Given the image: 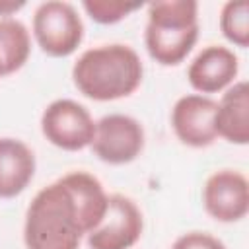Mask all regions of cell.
Here are the masks:
<instances>
[{
  "label": "cell",
  "mask_w": 249,
  "mask_h": 249,
  "mask_svg": "<svg viewBox=\"0 0 249 249\" xmlns=\"http://www.w3.org/2000/svg\"><path fill=\"white\" fill-rule=\"evenodd\" d=\"M35 173L33 152L16 138H0V198L19 195Z\"/></svg>",
  "instance_id": "7c38bea8"
},
{
  "label": "cell",
  "mask_w": 249,
  "mask_h": 249,
  "mask_svg": "<svg viewBox=\"0 0 249 249\" xmlns=\"http://www.w3.org/2000/svg\"><path fill=\"white\" fill-rule=\"evenodd\" d=\"M33 35L49 56H68L84 39V23L72 4L51 0L35 10Z\"/></svg>",
  "instance_id": "277c9868"
},
{
  "label": "cell",
  "mask_w": 249,
  "mask_h": 249,
  "mask_svg": "<svg viewBox=\"0 0 249 249\" xmlns=\"http://www.w3.org/2000/svg\"><path fill=\"white\" fill-rule=\"evenodd\" d=\"M220 29L228 41L245 49L249 45V4L245 0L226 2L220 16Z\"/></svg>",
  "instance_id": "5bb4252c"
},
{
  "label": "cell",
  "mask_w": 249,
  "mask_h": 249,
  "mask_svg": "<svg viewBox=\"0 0 249 249\" xmlns=\"http://www.w3.org/2000/svg\"><path fill=\"white\" fill-rule=\"evenodd\" d=\"M25 6V2H21V0H0V16H10V14H14V12H18V10H21Z\"/></svg>",
  "instance_id": "e0dca14e"
},
{
  "label": "cell",
  "mask_w": 249,
  "mask_h": 249,
  "mask_svg": "<svg viewBox=\"0 0 249 249\" xmlns=\"http://www.w3.org/2000/svg\"><path fill=\"white\" fill-rule=\"evenodd\" d=\"M218 136L231 144L249 142V88L247 82L233 84L220 99L214 117Z\"/></svg>",
  "instance_id": "8fae6325"
},
{
  "label": "cell",
  "mask_w": 249,
  "mask_h": 249,
  "mask_svg": "<svg viewBox=\"0 0 249 249\" xmlns=\"http://www.w3.org/2000/svg\"><path fill=\"white\" fill-rule=\"evenodd\" d=\"M89 146L105 163H128L144 148V128L128 115H105L95 123V134Z\"/></svg>",
  "instance_id": "8992f818"
},
{
  "label": "cell",
  "mask_w": 249,
  "mask_h": 249,
  "mask_svg": "<svg viewBox=\"0 0 249 249\" xmlns=\"http://www.w3.org/2000/svg\"><path fill=\"white\" fill-rule=\"evenodd\" d=\"M41 130L53 146L76 152L91 144L95 123L84 105L72 99H56L43 111Z\"/></svg>",
  "instance_id": "5b68a950"
},
{
  "label": "cell",
  "mask_w": 249,
  "mask_h": 249,
  "mask_svg": "<svg viewBox=\"0 0 249 249\" xmlns=\"http://www.w3.org/2000/svg\"><path fill=\"white\" fill-rule=\"evenodd\" d=\"M196 12L195 0H161L148 6L144 43L156 62L175 66L185 60L198 39Z\"/></svg>",
  "instance_id": "3957f363"
},
{
  "label": "cell",
  "mask_w": 249,
  "mask_h": 249,
  "mask_svg": "<svg viewBox=\"0 0 249 249\" xmlns=\"http://www.w3.org/2000/svg\"><path fill=\"white\" fill-rule=\"evenodd\" d=\"M216 107L218 103L206 95H183L171 111V126L177 138L193 148L210 146L216 138Z\"/></svg>",
  "instance_id": "9c48e42d"
},
{
  "label": "cell",
  "mask_w": 249,
  "mask_h": 249,
  "mask_svg": "<svg viewBox=\"0 0 249 249\" xmlns=\"http://www.w3.org/2000/svg\"><path fill=\"white\" fill-rule=\"evenodd\" d=\"M142 214L124 195H111L101 222L88 233L89 249H128L142 233Z\"/></svg>",
  "instance_id": "52a82bcc"
},
{
  "label": "cell",
  "mask_w": 249,
  "mask_h": 249,
  "mask_svg": "<svg viewBox=\"0 0 249 249\" xmlns=\"http://www.w3.org/2000/svg\"><path fill=\"white\" fill-rule=\"evenodd\" d=\"M202 200L206 212L218 222H237L249 210V185L243 173L222 169L208 177Z\"/></svg>",
  "instance_id": "ba28073f"
},
{
  "label": "cell",
  "mask_w": 249,
  "mask_h": 249,
  "mask_svg": "<svg viewBox=\"0 0 249 249\" xmlns=\"http://www.w3.org/2000/svg\"><path fill=\"white\" fill-rule=\"evenodd\" d=\"M138 8H140L138 2H123V0H86L84 2V10L89 14V18L103 25L117 23Z\"/></svg>",
  "instance_id": "9a60e30c"
},
{
  "label": "cell",
  "mask_w": 249,
  "mask_h": 249,
  "mask_svg": "<svg viewBox=\"0 0 249 249\" xmlns=\"http://www.w3.org/2000/svg\"><path fill=\"white\" fill-rule=\"evenodd\" d=\"M239 60L228 47L208 45L189 64L187 78L200 93H216L230 86L237 76Z\"/></svg>",
  "instance_id": "30bf717a"
},
{
  "label": "cell",
  "mask_w": 249,
  "mask_h": 249,
  "mask_svg": "<svg viewBox=\"0 0 249 249\" xmlns=\"http://www.w3.org/2000/svg\"><path fill=\"white\" fill-rule=\"evenodd\" d=\"M144 66L128 45H101L88 49L74 64L76 88L89 99L113 101L130 95L142 82Z\"/></svg>",
  "instance_id": "7a4b0ae2"
},
{
  "label": "cell",
  "mask_w": 249,
  "mask_h": 249,
  "mask_svg": "<svg viewBox=\"0 0 249 249\" xmlns=\"http://www.w3.org/2000/svg\"><path fill=\"white\" fill-rule=\"evenodd\" d=\"M31 51L29 31L19 19L0 18V70L2 76H8L19 70Z\"/></svg>",
  "instance_id": "4fadbf2b"
},
{
  "label": "cell",
  "mask_w": 249,
  "mask_h": 249,
  "mask_svg": "<svg viewBox=\"0 0 249 249\" xmlns=\"http://www.w3.org/2000/svg\"><path fill=\"white\" fill-rule=\"evenodd\" d=\"M84 233L88 228L82 210L62 179L35 195L25 214L27 249H78Z\"/></svg>",
  "instance_id": "6da1fadb"
},
{
  "label": "cell",
  "mask_w": 249,
  "mask_h": 249,
  "mask_svg": "<svg viewBox=\"0 0 249 249\" xmlns=\"http://www.w3.org/2000/svg\"><path fill=\"white\" fill-rule=\"evenodd\" d=\"M171 249H226V245L204 231H189L181 237L175 239V243L171 245Z\"/></svg>",
  "instance_id": "2e32d148"
}]
</instances>
